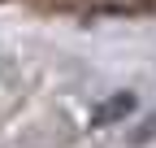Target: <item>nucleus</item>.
Wrapping results in <instances>:
<instances>
[{"instance_id": "1", "label": "nucleus", "mask_w": 156, "mask_h": 148, "mask_svg": "<svg viewBox=\"0 0 156 148\" xmlns=\"http://www.w3.org/2000/svg\"><path fill=\"white\" fill-rule=\"evenodd\" d=\"M126 113H134V91H113L108 100H100L91 109V126L100 131V126H113V122H122Z\"/></svg>"}, {"instance_id": "2", "label": "nucleus", "mask_w": 156, "mask_h": 148, "mask_svg": "<svg viewBox=\"0 0 156 148\" xmlns=\"http://www.w3.org/2000/svg\"><path fill=\"white\" fill-rule=\"evenodd\" d=\"M87 13H139L147 9V0H83Z\"/></svg>"}, {"instance_id": "3", "label": "nucleus", "mask_w": 156, "mask_h": 148, "mask_svg": "<svg viewBox=\"0 0 156 148\" xmlns=\"http://www.w3.org/2000/svg\"><path fill=\"white\" fill-rule=\"evenodd\" d=\"M147 139H156V113H147V118L130 131V144H134V148H139V144H147Z\"/></svg>"}]
</instances>
